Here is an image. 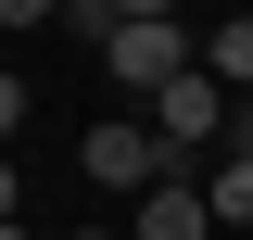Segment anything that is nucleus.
<instances>
[{
  "label": "nucleus",
  "instance_id": "nucleus-1",
  "mask_svg": "<svg viewBox=\"0 0 253 240\" xmlns=\"http://www.w3.org/2000/svg\"><path fill=\"white\" fill-rule=\"evenodd\" d=\"M101 63H114V89H126V114H152L165 89H177L190 63H203V38L165 13V0H126V13H101Z\"/></svg>",
  "mask_w": 253,
  "mask_h": 240
},
{
  "label": "nucleus",
  "instance_id": "nucleus-2",
  "mask_svg": "<svg viewBox=\"0 0 253 240\" xmlns=\"http://www.w3.org/2000/svg\"><path fill=\"white\" fill-rule=\"evenodd\" d=\"M76 164H89V190H126V202H152V190L177 177V152H165V126H152V114L89 126V139H76Z\"/></svg>",
  "mask_w": 253,
  "mask_h": 240
},
{
  "label": "nucleus",
  "instance_id": "nucleus-3",
  "mask_svg": "<svg viewBox=\"0 0 253 240\" xmlns=\"http://www.w3.org/2000/svg\"><path fill=\"white\" fill-rule=\"evenodd\" d=\"M228 114H241V101H228L215 76H203V63H190L177 89L152 101V126H165V152H177V164H190V152H228Z\"/></svg>",
  "mask_w": 253,
  "mask_h": 240
},
{
  "label": "nucleus",
  "instance_id": "nucleus-4",
  "mask_svg": "<svg viewBox=\"0 0 253 240\" xmlns=\"http://www.w3.org/2000/svg\"><path fill=\"white\" fill-rule=\"evenodd\" d=\"M126 240H215V202H203V177H165L152 202H126Z\"/></svg>",
  "mask_w": 253,
  "mask_h": 240
},
{
  "label": "nucleus",
  "instance_id": "nucleus-5",
  "mask_svg": "<svg viewBox=\"0 0 253 240\" xmlns=\"http://www.w3.org/2000/svg\"><path fill=\"white\" fill-rule=\"evenodd\" d=\"M203 76H215L228 101H253V13H228V26H203Z\"/></svg>",
  "mask_w": 253,
  "mask_h": 240
},
{
  "label": "nucleus",
  "instance_id": "nucleus-6",
  "mask_svg": "<svg viewBox=\"0 0 253 240\" xmlns=\"http://www.w3.org/2000/svg\"><path fill=\"white\" fill-rule=\"evenodd\" d=\"M203 202H215L228 240H253V164H228V152H215V164H203Z\"/></svg>",
  "mask_w": 253,
  "mask_h": 240
},
{
  "label": "nucleus",
  "instance_id": "nucleus-7",
  "mask_svg": "<svg viewBox=\"0 0 253 240\" xmlns=\"http://www.w3.org/2000/svg\"><path fill=\"white\" fill-rule=\"evenodd\" d=\"M228 164H253V101H241V114H228Z\"/></svg>",
  "mask_w": 253,
  "mask_h": 240
},
{
  "label": "nucleus",
  "instance_id": "nucleus-8",
  "mask_svg": "<svg viewBox=\"0 0 253 240\" xmlns=\"http://www.w3.org/2000/svg\"><path fill=\"white\" fill-rule=\"evenodd\" d=\"M76 240H126V228H76Z\"/></svg>",
  "mask_w": 253,
  "mask_h": 240
}]
</instances>
